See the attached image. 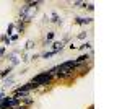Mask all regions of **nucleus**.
I'll return each mask as SVG.
<instances>
[{"instance_id": "1", "label": "nucleus", "mask_w": 122, "mask_h": 109, "mask_svg": "<svg viewBox=\"0 0 122 109\" xmlns=\"http://www.w3.org/2000/svg\"><path fill=\"white\" fill-rule=\"evenodd\" d=\"M51 80H52V75L49 72H42V73H39V75H36V77L31 80V83H34V85H38V86H46V85L51 83Z\"/></svg>"}, {"instance_id": "2", "label": "nucleus", "mask_w": 122, "mask_h": 109, "mask_svg": "<svg viewBox=\"0 0 122 109\" xmlns=\"http://www.w3.org/2000/svg\"><path fill=\"white\" fill-rule=\"evenodd\" d=\"M20 104V99H16V98H3V99L0 101V109H11L15 108V106H18Z\"/></svg>"}, {"instance_id": "3", "label": "nucleus", "mask_w": 122, "mask_h": 109, "mask_svg": "<svg viewBox=\"0 0 122 109\" xmlns=\"http://www.w3.org/2000/svg\"><path fill=\"white\" fill-rule=\"evenodd\" d=\"M91 21H93V18H76L75 20L76 25H90Z\"/></svg>"}, {"instance_id": "4", "label": "nucleus", "mask_w": 122, "mask_h": 109, "mask_svg": "<svg viewBox=\"0 0 122 109\" xmlns=\"http://www.w3.org/2000/svg\"><path fill=\"white\" fill-rule=\"evenodd\" d=\"M10 72H11V67H8V68H5L3 72L0 73V77H5V75H7V73H10Z\"/></svg>"}, {"instance_id": "5", "label": "nucleus", "mask_w": 122, "mask_h": 109, "mask_svg": "<svg viewBox=\"0 0 122 109\" xmlns=\"http://www.w3.org/2000/svg\"><path fill=\"white\" fill-rule=\"evenodd\" d=\"M52 39H54V33H49L46 36V41H52Z\"/></svg>"}, {"instance_id": "6", "label": "nucleus", "mask_w": 122, "mask_h": 109, "mask_svg": "<svg viewBox=\"0 0 122 109\" xmlns=\"http://www.w3.org/2000/svg\"><path fill=\"white\" fill-rule=\"evenodd\" d=\"M86 36H88L86 33H81V34H80V36H78V37H80V39H85V37H86Z\"/></svg>"}, {"instance_id": "7", "label": "nucleus", "mask_w": 122, "mask_h": 109, "mask_svg": "<svg viewBox=\"0 0 122 109\" xmlns=\"http://www.w3.org/2000/svg\"><path fill=\"white\" fill-rule=\"evenodd\" d=\"M3 52H5V49H3V47H2V49H0V57H2V55H3Z\"/></svg>"}, {"instance_id": "8", "label": "nucleus", "mask_w": 122, "mask_h": 109, "mask_svg": "<svg viewBox=\"0 0 122 109\" xmlns=\"http://www.w3.org/2000/svg\"><path fill=\"white\" fill-rule=\"evenodd\" d=\"M2 96H3V93H2V91H0V98H2Z\"/></svg>"}, {"instance_id": "9", "label": "nucleus", "mask_w": 122, "mask_h": 109, "mask_svg": "<svg viewBox=\"0 0 122 109\" xmlns=\"http://www.w3.org/2000/svg\"><path fill=\"white\" fill-rule=\"evenodd\" d=\"M88 109H94V108H93V106H90V108H88Z\"/></svg>"}]
</instances>
